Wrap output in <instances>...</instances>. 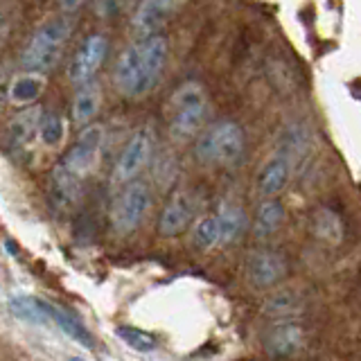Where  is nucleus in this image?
<instances>
[{
  "instance_id": "nucleus-28",
  "label": "nucleus",
  "mask_w": 361,
  "mask_h": 361,
  "mask_svg": "<svg viewBox=\"0 0 361 361\" xmlns=\"http://www.w3.org/2000/svg\"><path fill=\"white\" fill-rule=\"evenodd\" d=\"M68 361H86V359H82V357H68Z\"/></svg>"
},
{
  "instance_id": "nucleus-24",
  "label": "nucleus",
  "mask_w": 361,
  "mask_h": 361,
  "mask_svg": "<svg viewBox=\"0 0 361 361\" xmlns=\"http://www.w3.org/2000/svg\"><path fill=\"white\" fill-rule=\"evenodd\" d=\"M116 336L120 338V341L135 350V353H154V350L158 348L156 338L145 332V330H138V327H127V325H120L116 327Z\"/></svg>"
},
{
  "instance_id": "nucleus-21",
  "label": "nucleus",
  "mask_w": 361,
  "mask_h": 361,
  "mask_svg": "<svg viewBox=\"0 0 361 361\" xmlns=\"http://www.w3.org/2000/svg\"><path fill=\"white\" fill-rule=\"evenodd\" d=\"M9 312L16 316L18 321H25L32 325H48L50 316L45 312L43 298L34 296H14L9 300Z\"/></svg>"
},
{
  "instance_id": "nucleus-18",
  "label": "nucleus",
  "mask_w": 361,
  "mask_h": 361,
  "mask_svg": "<svg viewBox=\"0 0 361 361\" xmlns=\"http://www.w3.org/2000/svg\"><path fill=\"white\" fill-rule=\"evenodd\" d=\"M102 104V90L95 82H88L79 86L77 95L73 99V122L77 127H86L95 120Z\"/></svg>"
},
{
  "instance_id": "nucleus-19",
  "label": "nucleus",
  "mask_w": 361,
  "mask_h": 361,
  "mask_svg": "<svg viewBox=\"0 0 361 361\" xmlns=\"http://www.w3.org/2000/svg\"><path fill=\"white\" fill-rule=\"evenodd\" d=\"M219 219V246L224 244H233L246 233V212L242 206H235V203H224L217 212Z\"/></svg>"
},
{
  "instance_id": "nucleus-16",
  "label": "nucleus",
  "mask_w": 361,
  "mask_h": 361,
  "mask_svg": "<svg viewBox=\"0 0 361 361\" xmlns=\"http://www.w3.org/2000/svg\"><path fill=\"white\" fill-rule=\"evenodd\" d=\"M302 338H305V332L298 323H293V321L278 323L267 336V353L271 357H291L293 353L300 350Z\"/></svg>"
},
{
  "instance_id": "nucleus-25",
  "label": "nucleus",
  "mask_w": 361,
  "mask_h": 361,
  "mask_svg": "<svg viewBox=\"0 0 361 361\" xmlns=\"http://www.w3.org/2000/svg\"><path fill=\"white\" fill-rule=\"evenodd\" d=\"M314 231L321 240L338 244L341 242V235H343V226H341V219H338L332 210L323 208L316 212V217H314Z\"/></svg>"
},
{
  "instance_id": "nucleus-2",
  "label": "nucleus",
  "mask_w": 361,
  "mask_h": 361,
  "mask_svg": "<svg viewBox=\"0 0 361 361\" xmlns=\"http://www.w3.org/2000/svg\"><path fill=\"white\" fill-rule=\"evenodd\" d=\"M208 116V93L199 82L180 84L167 106L169 138L174 142H188L199 133Z\"/></svg>"
},
{
  "instance_id": "nucleus-8",
  "label": "nucleus",
  "mask_w": 361,
  "mask_h": 361,
  "mask_svg": "<svg viewBox=\"0 0 361 361\" xmlns=\"http://www.w3.org/2000/svg\"><path fill=\"white\" fill-rule=\"evenodd\" d=\"M106 52H109V39L104 34H90V37H86L82 48L77 50L71 68H68L71 82L75 86H84L88 82H93L97 71L106 59Z\"/></svg>"
},
{
  "instance_id": "nucleus-27",
  "label": "nucleus",
  "mask_w": 361,
  "mask_h": 361,
  "mask_svg": "<svg viewBox=\"0 0 361 361\" xmlns=\"http://www.w3.org/2000/svg\"><path fill=\"white\" fill-rule=\"evenodd\" d=\"M84 3L86 0H59V7H61V11H66V14H75Z\"/></svg>"
},
{
  "instance_id": "nucleus-7",
  "label": "nucleus",
  "mask_w": 361,
  "mask_h": 361,
  "mask_svg": "<svg viewBox=\"0 0 361 361\" xmlns=\"http://www.w3.org/2000/svg\"><path fill=\"white\" fill-rule=\"evenodd\" d=\"M104 135H106V129L102 127V124L97 122L86 124V127L79 131L75 142L71 145V149L61 158V163L68 169H73L77 176L86 178L99 163L102 147H104Z\"/></svg>"
},
{
  "instance_id": "nucleus-5",
  "label": "nucleus",
  "mask_w": 361,
  "mask_h": 361,
  "mask_svg": "<svg viewBox=\"0 0 361 361\" xmlns=\"http://www.w3.org/2000/svg\"><path fill=\"white\" fill-rule=\"evenodd\" d=\"M152 208V190L145 180L133 178L129 183H124L122 190L113 199L111 206V224L116 233L129 235L133 233L142 219L147 217V212Z\"/></svg>"
},
{
  "instance_id": "nucleus-4",
  "label": "nucleus",
  "mask_w": 361,
  "mask_h": 361,
  "mask_svg": "<svg viewBox=\"0 0 361 361\" xmlns=\"http://www.w3.org/2000/svg\"><path fill=\"white\" fill-rule=\"evenodd\" d=\"M246 138L244 131L233 120H221L203 131L197 140V158L203 165L233 167L244 158Z\"/></svg>"
},
{
  "instance_id": "nucleus-26",
  "label": "nucleus",
  "mask_w": 361,
  "mask_h": 361,
  "mask_svg": "<svg viewBox=\"0 0 361 361\" xmlns=\"http://www.w3.org/2000/svg\"><path fill=\"white\" fill-rule=\"evenodd\" d=\"M300 310V298L293 291H280L274 293L264 302V314L274 316V319H287V316L296 314Z\"/></svg>"
},
{
  "instance_id": "nucleus-6",
  "label": "nucleus",
  "mask_w": 361,
  "mask_h": 361,
  "mask_svg": "<svg viewBox=\"0 0 361 361\" xmlns=\"http://www.w3.org/2000/svg\"><path fill=\"white\" fill-rule=\"evenodd\" d=\"M156 135L152 127H140L131 133V138L124 145V149L118 156V163L113 167V183L124 185L129 180L138 178L142 169L152 163Z\"/></svg>"
},
{
  "instance_id": "nucleus-20",
  "label": "nucleus",
  "mask_w": 361,
  "mask_h": 361,
  "mask_svg": "<svg viewBox=\"0 0 361 361\" xmlns=\"http://www.w3.org/2000/svg\"><path fill=\"white\" fill-rule=\"evenodd\" d=\"M282 221H285V206H282L276 197L264 199L255 212L253 233H255L257 240H267V237H271L280 228Z\"/></svg>"
},
{
  "instance_id": "nucleus-14",
  "label": "nucleus",
  "mask_w": 361,
  "mask_h": 361,
  "mask_svg": "<svg viewBox=\"0 0 361 361\" xmlns=\"http://www.w3.org/2000/svg\"><path fill=\"white\" fill-rule=\"evenodd\" d=\"M45 86H48V79H45V73H37V71H25L16 75L7 86V99L9 104H14L18 109H25L37 104L39 97L45 93Z\"/></svg>"
},
{
  "instance_id": "nucleus-1",
  "label": "nucleus",
  "mask_w": 361,
  "mask_h": 361,
  "mask_svg": "<svg viewBox=\"0 0 361 361\" xmlns=\"http://www.w3.org/2000/svg\"><path fill=\"white\" fill-rule=\"evenodd\" d=\"M167 63V39L161 34L138 39L120 54L113 82L120 95L138 99L152 93Z\"/></svg>"
},
{
  "instance_id": "nucleus-12",
  "label": "nucleus",
  "mask_w": 361,
  "mask_h": 361,
  "mask_svg": "<svg viewBox=\"0 0 361 361\" xmlns=\"http://www.w3.org/2000/svg\"><path fill=\"white\" fill-rule=\"evenodd\" d=\"M195 210H197L195 197L185 190H178L176 195L167 201L161 219H158V231L165 237H174L178 233H183L190 226L192 217H195Z\"/></svg>"
},
{
  "instance_id": "nucleus-17",
  "label": "nucleus",
  "mask_w": 361,
  "mask_h": 361,
  "mask_svg": "<svg viewBox=\"0 0 361 361\" xmlns=\"http://www.w3.org/2000/svg\"><path fill=\"white\" fill-rule=\"evenodd\" d=\"M43 302H45V312H48V316H50V323H54L56 327H59V330L68 338H73L75 343H79V345L86 348V350H93L95 348L93 336H90V332L75 319V316H71L66 310L56 307V305H52L48 300H43Z\"/></svg>"
},
{
  "instance_id": "nucleus-22",
  "label": "nucleus",
  "mask_w": 361,
  "mask_h": 361,
  "mask_svg": "<svg viewBox=\"0 0 361 361\" xmlns=\"http://www.w3.org/2000/svg\"><path fill=\"white\" fill-rule=\"evenodd\" d=\"M66 138V122L59 113H41V120H39V133H37V140L48 147V149H56L61 147Z\"/></svg>"
},
{
  "instance_id": "nucleus-23",
  "label": "nucleus",
  "mask_w": 361,
  "mask_h": 361,
  "mask_svg": "<svg viewBox=\"0 0 361 361\" xmlns=\"http://www.w3.org/2000/svg\"><path fill=\"white\" fill-rule=\"evenodd\" d=\"M192 244L201 251H208L212 246H219V219L217 214L201 217L192 228Z\"/></svg>"
},
{
  "instance_id": "nucleus-3",
  "label": "nucleus",
  "mask_w": 361,
  "mask_h": 361,
  "mask_svg": "<svg viewBox=\"0 0 361 361\" xmlns=\"http://www.w3.org/2000/svg\"><path fill=\"white\" fill-rule=\"evenodd\" d=\"M73 23L68 16H56L50 18L48 23L32 34V39L27 41L25 50L20 54V63L25 71H37L45 73L50 71L56 61L61 59V52L66 48V41L71 37Z\"/></svg>"
},
{
  "instance_id": "nucleus-10",
  "label": "nucleus",
  "mask_w": 361,
  "mask_h": 361,
  "mask_svg": "<svg viewBox=\"0 0 361 361\" xmlns=\"http://www.w3.org/2000/svg\"><path fill=\"white\" fill-rule=\"evenodd\" d=\"M84 192V178L77 176L73 169H68L61 161L52 167L48 180V197L56 212L73 210Z\"/></svg>"
},
{
  "instance_id": "nucleus-11",
  "label": "nucleus",
  "mask_w": 361,
  "mask_h": 361,
  "mask_svg": "<svg viewBox=\"0 0 361 361\" xmlns=\"http://www.w3.org/2000/svg\"><path fill=\"white\" fill-rule=\"evenodd\" d=\"M246 271H248V280H251L255 287H259V289L274 287L287 276V259L278 251L262 248V251L251 253Z\"/></svg>"
},
{
  "instance_id": "nucleus-15",
  "label": "nucleus",
  "mask_w": 361,
  "mask_h": 361,
  "mask_svg": "<svg viewBox=\"0 0 361 361\" xmlns=\"http://www.w3.org/2000/svg\"><path fill=\"white\" fill-rule=\"evenodd\" d=\"M289 174H291V163L287 156H282L280 152L274 154L267 161V165L262 167V172H259V178H257V188H259V195L264 199H271V197H278L282 190H285L287 180H289Z\"/></svg>"
},
{
  "instance_id": "nucleus-13",
  "label": "nucleus",
  "mask_w": 361,
  "mask_h": 361,
  "mask_svg": "<svg viewBox=\"0 0 361 361\" xmlns=\"http://www.w3.org/2000/svg\"><path fill=\"white\" fill-rule=\"evenodd\" d=\"M41 109L39 106H25L18 116L11 118L7 127V145L11 147L14 154H23L34 147L39 133V120H41Z\"/></svg>"
},
{
  "instance_id": "nucleus-9",
  "label": "nucleus",
  "mask_w": 361,
  "mask_h": 361,
  "mask_svg": "<svg viewBox=\"0 0 361 361\" xmlns=\"http://www.w3.org/2000/svg\"><path fill=\"white\" fill-rule=\"evenodd\" d=\"M185 5V0H140L131 18V30L138 39L154 37L161 32L167 20Z\"/></svg>"
}]
</instances>
